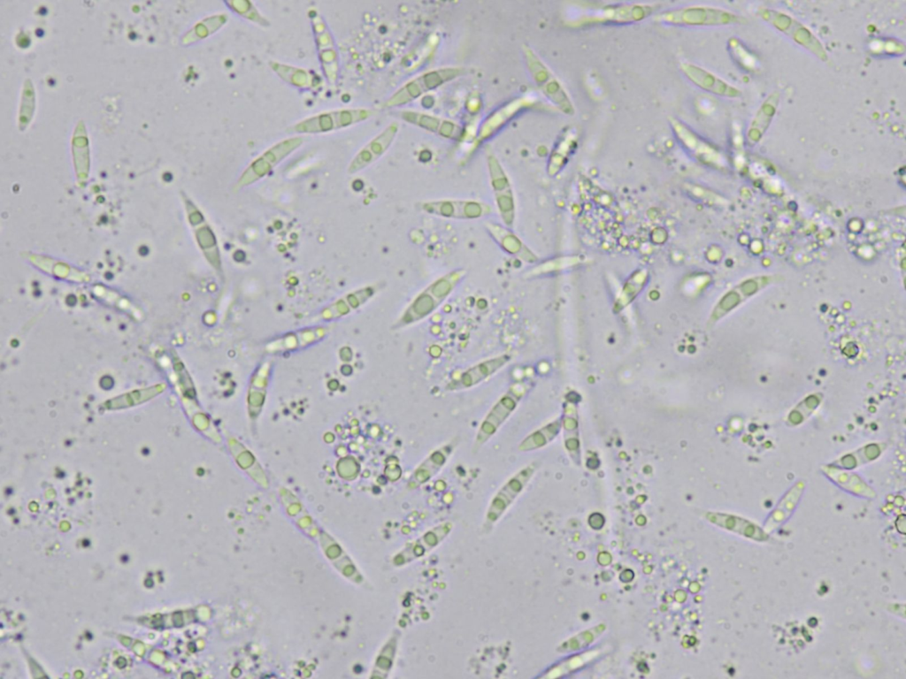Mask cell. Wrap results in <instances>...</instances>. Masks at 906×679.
Here are the masks:
<instances>
[{
  "label": "cell",
  "mask_w": 906,
  "mask_h": 679,
  "mask_svg": "<svg viewBox=\"0 0 906 679\" xmlns=\"http://www.w3.org/2000/svg\"><path fill=\"white\" fill-rule=\"evenodd\" d=\"M658 3L587 4L579 6L567 24L573 27L626 26L638 23L659 11Z\"/></svg>",
  "instance_id": "1"
},
{
  "label": "cell",
  "mask_w": 906,
  "mask_h": 679,
  "mask_svg": "<svg viewBox=\"0 0 906 679\" xmlns=\"http://www.w3.org/2000/svg\"><path fill=\"white\" fill-rule=\"evenodd\" d=\"M467 271L457 268L434 280L406 307L393 324V330H399L416 324L433 314L465 279Z\"/></svg>",
  "instance_id": "2"
},
{
  "label": "cell",
  "mask_w": 906,
  "mask_h": 679,
  "mask_svg": "<svg viewBox=\"0 0 906 679\" xmlns=\"http://www.w3.org/2000/svg\"><path fill=\"white\" fill-rule=\"evenodd\" d=\"M654 20L667 27H703L745 24L747 19L732 11L703 4L667 9L654 15Z\"/></svg>",
  "instance_id": "3"
},
{
  "label": "cell",
  "mask_w": 906,
  "mask_h": 679,
  "mask_svg": "<svg viewBox=\"0 0 906 679\" xmlns=\"http://www.w3.org/2000/svg\"><path fill=\"white\" fill-rule=\"evenodd\" d=\"M522 53L531 79L547 100L561 113L574 115L575 107L568 91L549 67L530 46L523 44Z\"/></svg>",
  "instance_id": "4"
},
{
  "label": "cell",
  "mask_w": 906,
  "mask_h": 679,
  "mask_svg": "<svg viewBox=\"0 0 906 679\" xmlns=\"http://www.w3.org/2000/svg\"><path fill=\"white\" fill-rule=\"evenodd\" d=\"M468 73V70L460 66H447L425 72L410 80L384 103L385 108H395L406 105L423 95Z\"/></svg>",
  "instance_id": "5"
},
{
  "label": "cell",
  "mask_w": 906,
  "mask_h": 679,
  "mask_svg": "<svg viewBox=\"0 0 906 679\" xmlns=\"http://www.w3.org/2000/svg\"><path fill=\"white\" fill-rule=\"evenodd\" d=\"M758 15L764 22L810 51L819 60L825 62L828 59V54L821 41L798 19L787 13L771 8L760 9Z\"/></svg>",
  "instance_id": "6"
},
{
  "label": "cell",
  "mask_w": 906,
  "mask_h": 679,
  "mask_svg": "<svg viewBox=\"0 0 906 679\" xmlns=\"http://www.w3.org/2000/svg\"><path fill=\"white\" fill-rule=\"evenodd\" d=\"M303 141V137L292 136L267 149L242 172L234 185V190L247 187L268 175L276 165L296 150Z\"/></svg>",
  "instance_id": "7"
},
{
  "label": "cell",
  "mask_w": 906,
  "mask_h": 679,
  "mask_svg": "<svg viewBox=\"0 0 906 679\" xmlns=\"http://www.w3.org/2000/svg\"><path fill=\"white\" fill-rule=\"evenodd\" d=\"M372 111L365 108L342 109L306 118L288 128L296 134H323L349 127L368 119Z\"/></svg>",
  "instance_id": "8"
},
{
  "label": "cell",
  "mask_w": 906,
  "mask_h": 679,
  "mask_svg": "<svg viewBox=\"0 0 906 679\" xmlns=\"http://www.w3.org/2000/svg\"><path fill=\"white\" fill-rule=\"evenodd\" d=\"M525 390L523 384L516 383L491 407L478 428L473 444L475 450L488 442L512 415L524 396Z\"/></svg>",
  "instance_id": "9"
},
{
  "label": "cell",
  "mask_w": 906,
  "mask_h": 679,
  "mask_svg": "<svg viewBox=\"0 0 906 679\" xmlns=\"http://www.w3.org/2000/svg\"><path fill=\"white\" fill-rule=\"evenodd\" d=\"M422 212L447 219L472 220L489 216L492 207L484 202L473 199H440L423 201L417 203Z\"/></svg>",
  "instance_id": "10"
},
{
  "label": "cell",
  "mask_w": 906,
  "mask_h": 679,
  "mask_svg": "<svg viewBox=\"0 0 906 679\" xmlns=\"http://www.w3.org/2000/svg\"><path fill=\"white\" fill-rule=\"evenodd\" d=\"M486 161L489 181L498 213L503 225L512 228L515 220V199L510 179L495 154L487 148Z\"/></svg>",
  "instance_id": "11"
},
{
  "label": "cell",
  "mask_w": 906,
  "mask_h": 679,
  "mask_svg": "<svg viewBox=\"0 0 906 679\" xmlns=\"http://www.w3.org/2000/svg\"><path fill=\"white\" fill-rule=\"evenodd\" d=\"M668 123L678 144L691 157L710 165H718L723 162L724 156L718 148L685 122L678 118L670 117Z\"/></svg>",
  "instance_id": "12"
},
{
  "label": "cell",
  "mask_w": 906,
  "mask_h": 679,
  "mask_svg": "<svg viewBox=\"0 0 906 679\" xmlns=\"http://www.w3.org/2000/svg\"><path fill=\"white\" fill-rule=\"evenodd\" d=\"M532 462L511 476L493 497L485 516L486 530L496 523L526 486L537 469Z\"/></svg>",
  "instance_id": "13"
},
{
  "label": "cell",
  "mask_w": 906,
  "mask_h": 679,
  "mask_svg": "<svg viewBox=\"0 0 906 679\" xmlns=\"http://www.w3.org/2000/svg\"><path fill=\"white\" fill-rule=\"evenodd\" d=\"M680 70L689 82L707 93L725 98L741 95L738 88L698 65L683 61L680 64Z\"/></svg>",
  "instance_id": "14"
},
{
  "label": "cell",
  "mask_w": 906,
  "mask_h": 679,
  "mask_svg": "<svg viewBox=\"0 0 906 679\" xmlns=\"http://www.w3.org/2000/svg\"><path fill=\"white\" fill-rule=\"evenodd\" d=\"M398 131V122L388 124L355 155L347 168L348 173L361 172L380 158L393 144Z\"/></svg>",
  "instance_id": "15"
},
{
  "label": "cell",
  "mask_w": 906,
  "mask_h": 679,
  "mask_svg": "<svg viewBox=\"0 0 906 679\" xmlns=\"http://www.w3.org/2000/svg\"><path fill=\"white\" fill-rule=\"evenodd\" d=\"M536 99L531 96H520L507 102L491 112L482 122L478 131L477 141L482 142L491 138L511 119L521 111L536 104Z\"/></svg>",
  "instance_id": "16"
},
{
  "label": "cell",
  "mask_w": 906,
  "mask_h": 679,
  "mask_svg": "<svg viewBox=\"0 0 906 679\" xmlns=\"http://www.w3.org/2000/svg\"><path fill=\"white\" fill-rule=\"evenodd\" d=\"M311 24L321 67L327 80L330 83H334L338 79L339 62L334 39L326 24L319 15H312Z\"/></svg>",
  "instance_id": "17"
},
{
  "label": "cell",
  "mask_w": 906,
  "mask_h": 679,
  "mask_svg": "<svg viewBox=\"0 0 906 679\" xmlns=\"http://www.w3.org/2000/svg\"><path fill=\"white\" fill-rule=\"evenodd\" d=\"M511 356L502 354L481 361L465 370L457 378L449 382V391H458L473 387L485 381L510 362Z\"/></svg>",
  "instance_id": "18"
},
{
  "label": "cell",
  "mask_w": 906,
  "mask_h": 679,
  "mask_svg": "<svg viewBox=\"0 0 906 679\" xmlns=\"http://www.w3.org/2000/svg\"><path fill=\"white\" fill-rule=\"evenodd\" d=\"M384 285L383 282L368 285L337 298L321 311L322 319L338 318L359 309L380 292Z\"/></svg>",
  "instance_id": "19"
},
{
  "label": "cell",
  "mask_w": 906,
  "mask_h": 679,
  "mask_svg": "<svg viewBox=\"0 0 906 679\" xmlns=\"http://www.w3.org/2000/svg\"><path fill=\"white\" fill-rule=\"evenodd\" d=\"M398 113L405 122L446 139L457 141L463 134L461 126L449 119L410 110Z\"/></svg>",
  "instance_id": "20"
},
{
  "label": "cell",
  "mask_w": 906,
  "mask_h": 679,
  "mask_svg": "<svg viewBox=\"0 0 906 679\" xmlns=\"http://www.w3.org/2000/svg\"><path fill=\"white\" fill-rule=\"evenodd\" d=\"M450 523H441L408 545L404 550L394 557L395 565H403L418 558L435 547L450 532Z\"/></svg>",
  "instance_id": "21"
},
{
  "label": "cell",
  "mask_w": 906,
  "mask_h": 679,
  "mask_svg": "<svg viewBox=\"0 0 906 679\" xmlns=\"http://www.w3.org/2000/svg\"><path fill=\"white\" fill-rule=\"evenodd\" d=\"M484 226L488 234L506 254L528 263H532L535 259L533 253L511 228L490 221L485 222Z\"/></svg>",
  "instance_id": "22"
},
{
  "label": "cell",
  "mask_w": 906,
  "mask_h": 679,
  "mask_svg": "<svg viewBox=\"0 0 906 679\" xmlns=\"http://www.w3.org/2000/svg\"><path fill=\"white\" fill-rule=\"evenodd\" d=\"M579 134L575 127L567 126L558 135L548 159L547 172L551 177L557 175L576 151Z\"/></svg>",
  "instance_id": "23"
},
{
  "label": "cell",
  "mask_w": 906,
  "mask_h": 679,
  "mask_svg": "<svg viewBox=\"0 0 906 679\" xmlns=\"http://www.w3.org/2000/svg\"><path fill=\"white\" fill-rule=\"evenodd\" d=\"M820 469L825 476L848 492L868 499L874 498L876 495L873 489L851 470L839 468L831 463L822 465Z\"/></svg>",
  "instance_id": "24"
},
{
  "label": "cell",
  "mask_w": 906,
  "mask_h": 679,
  "mask_svg": "<svg viewBox=\"0 0 906 679\" xmlns=\"http://www.w3.org/2000/svg\"><path fill=\"white\" fill-rule=\"evenodd\" d=\"M706 517L712 523L745 538L756 541L768 539L767 532L764 529L741 516L724 513H708Z\"/></svg>",
  "instance_id": "25"
},
{
  "label": "cell",
  "mask_w": 906,
  "mask_h": 679,
  "mask_svg": "<svg viewBox=\"0 0 906 679\" xmlns=\"http://www.w3.org/2000/svg\"><path fill=\"white\" fill-rule=\"evenodd\" d=\"M779 102L778 93L771 94L763 102L754 118H752L747 131V141L749 146L756 144L770 126Z\"/></svg>",
  "instance_id": "26"
},
{
  "label": "cell",
  "mask_w": 906,
  "mask_h": 679,
  "mask_svg": "<svg viewBox=\"0 0 906 679\" xmlns=\"http://www.w3.org/2000/svg\"><path fill=\"white\" fill-rule=\"evenodd\" d=\"M803 491L804 483L798 481L785 493L767 518L764 526L765 532L774 530L787 520L799 503Z\"/></svg>",
  "instance_id": "27"
},
{
  "label": "cell",
  "mask_w": 906,
  "mask_h": 679,
  "mask_svg": "<svg viewBox=\"0 0 906 679\" xmlns=\"http://www.w3.org/2000/svg\"><path fill=\"white\" fill-rule=\"evenodd\" d=\"M455 444H446L431 453L414 470L410 484L417 486L427 482L437 474L451 454Z\"/></svg>",
  "instance_id": "28"
},
{
  "label": "cell",
  "mask_w": 906,
  "mask_h": 679,
  "mask_svg": "<svg viewBox=\"0 0 906 679\" xmlns=\"http://www.w3.org/2000/svg\"><path fill=\"white\" fill-rule=\"evenodd\" d=\"M882 453V448L878 443H870L856 450L847 453L831 464L839 468L852 470L864 464L871 462L878 459Z\"/></svg>",
  "instance_id": "29"
},
{
  "label": "cell",
  "mask_w": 906,
  "mask_h": 679,
  "mask_svg": "<svg viewBox=\"0 0 906 679\" xmlns=\"http://www.w3.org/2000/svg\"><path fill=\"white\" fill-rule=\"evenodd\" d=\"M867 50L875 57H900L905 53V44L893 37H875L867 43Z\"/></svg>",
  "instance_id": "30"
},
{
  "label": "cell",
  "mask_w": 906,
  "mask_h": 679,
  "mask_svg": "<svg viewBox=\"0 0 906 679\" xmlns=\"http://www.w3.org/2000/svg\"><path fill=\"white\" fill-rule=\"evenodd\" d=\"M270 66L280 79L292 86L306 88L312 85V76L304 69L274 61L270 62Z\"/></svg>",
  "instance_id": "31"
},
{
  "label": "cell",
  "mask_w": 906,
  "mask_h": 679,
  "mask_svg": "<svg viewBox=\"0 0 906 679\" xmlns=\"http://www.w3.org/2000/svg\"><path fill=\"white\" fill-rule=\"evenodd\" d=\"M727 50L733 60L743 70L755 72L758 69L756 56L738 38L732 37L727 41Z\"/></svg>",
  "instance_id": "32"
},
{
  "label": "cell",
  "mask_w": 906,
  "mask_h": 679,
  "mask_svg": "<svg viewBox=\"0 0 906 679\" xmlns=\"http://www.w3.org/2000/svg\"><path fill=\"white\" fill-rule=\"evenodd\" d=\"M822 400L820 393H812L799 402L788 414L787 423L798 425L805 421L817 409Z\"/></svg>",
  "instance_id": "33"
},
{
  "label": "cell",
  "mask_w": 906,
  "mask_h": 679,
  "mask_svg": "<svg viewBox=\"0 0 906 679\" xmlns=\"http://www.w3.org/2000/svg\"><path fill=\"white\" fill-rule=\"evenodd\" d=\"M557 431V423H549L524 439L518 445V450L526 452L543 446L552 439Z\"/></svg>",
  "instance_id": "34"
},
{
  "label": "cell",
  "mask_w": 906,
  "mask_h": 679,
  "mask_svg": "<svg viewBox=\"0 0 906 679\" xmlns=\"http://www.w3.org/2000/svg\"><path fill=\"white\" fill-rule=\"evenodd\" d=\"M225 4L230 10L242 18L263 27L270 26L269 20L264 17L250 1H226Z\"/></svg>",
  "instance_id": "35"
},
{
  "label": "cell",
  "mask_w": 906,
  "mask_h": 679,
  "mask_svg": "<svg viewBox=\"0 0 906 679\" xmlns=\"http://www.w3.org/2000/svg\"><path fill=\"white\" fill-rule=\"evenodd\" d=\"M400 634L397 630L393 631L392 637L388 639L384 646L381 658L380 660V665H382L383 673H388L392 665L394 664L395 657L397 651L398 641Z\"/></svg>",
  "instance_id": "36"
},
{
  "label": "cell",
  "mask_w": 906,
  "mask_h": 679,
  "mask_svg": "<svg viewBox=\"0 0 906 679\" xmlns=\"http://www.w3.org/2000/svg\"><path fill=\"white\" fill-rule=\"evenodd\" d=\"M895 523H900V526H897V530L899 531H901L902 533H904V530H905V516H904V515H900L897 518Z\"/></svg>",
  "instance_id": "37"
}]
</instances>
